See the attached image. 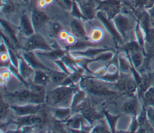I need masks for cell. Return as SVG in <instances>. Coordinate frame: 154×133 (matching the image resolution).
<instances>
[{"mask_svg": "<svg viewBox=\"0 0 154 133\" xmlns=\"http://www.w3.org/2000/svg\"><path fill=\"white\" fill-rule=\"evenodd\" d=\"M72 91V88L67 87L56 89L49 93L48 96V101L54 105L66 103L70 99Z\"/></svg>", "mask_w": 154, "mask_h": 133, "instance_id": "1", "label": "cell"}, {"mask_svg": "<svg viewBox=\"0 0 154 133\" xmlns=\"http://www.w3.org/2000/svg\"><path fill=\"white\" fill-rule=\"evenodd\" d=\"M83 82L86 89L90 93L100 95H109L114 93L112 91L109 90L105 85L97 81L86 79Z\"/></svg>", "mask_w": 154, "mask_h": 133, "instance_id": "2", "label": "cell"}, {"mask_svg": "<svg viewBox=\"0 0 154 133\" xmlns=\"http://www.w3.org/2000/svg\"><path fill=\"white\" fill-rule=\"evenodd\" d=\"M114 23L117 30L125 38L132 30V22L126 16L122 14L116 15L114 19Z\"/></svg>", "mask_w": 154, "mask_h": 133, "instance_id": "3", "label": "cell"}, {"mask_svg": "<svg viewBox=\"0 0 154 133\" xmlns=\"http://www.w3.org/2000/svg\"><path fill=\"white\" fill-rule=\"evenodd\" d=\"M99 8L105 11L109 19L114 17L120 8V2L117 0H105L101 2Z\"/></svg>", "mask_w": 154, "mask_h": 133, "instance_id": "4", "label": "cell"}, {"mask_svg": "<svg viewBox=\"0 0 154 133\" xmlns=\"http://www.w3.org/2000/svg\"><path fill=\"white\" fill-rule=\"evenodd\" d=\"M26 47L28 50L40 49L45 50L50 49L49 46L45 40V39L39 34H34L28 39Z\"/></svg>", "mask_w": 154, "mask_h": 133, "instance_id": "5", "label": "cell"}, {"mask_svg": "<svg viewBox=\"0 0 154 133\" xmlns=\"http://www.w3.org/2000/svg\"><path fill=\"white\" fill-rule=\"evenodd\" d=\"M30 101L40 103L44 100V89L40 86H32L31 89Z\"/></svg>", "mask_w": 154, "mask_h": 133, "instance_id": "6", "label": "cell"}, {"mask_svg": "<svg viewBox=\"0 0 154 133\" xmlns=\"http://www.w3.org/2000/svg\"><path fill=\"white\" fill-rule=\"evenodd\" d=\"M137 85L138 84L135 79L128 77L120 82V87L124 89L128 93L132 94L136 91Z\"/></svg>", "mask_w": 154, "mask_h": 133, "instance_id": "7", "label": "cell"}, {"mask_svg": "<svg viewBox=\"0 0 154 133\" xmlns=\"http://www.w3.org/2000/svg\"><path fill=\"white\" fill-rule=\"evenodd\" d=\"M123 109L126 113L136 116L139 109V104L137 99L135 98L130 99L123 105Z\"/></svg>", "mask_w": 154, "mask_h": 133, "instance_id": "8", "label": "cell"}, {"mask_svg": "<svg viewBox=\"0 0 154 133\" xmlns=\"http://www.w3.org/2000/svg\"><path fill=\"white\" fill-rule=\"evenodd\" d=\"M47 15L43 12L39 11H34L32 16V20L34 26L35 28H38L44 25L48 20Z\"/></svg>", "mask_w": 154, "mask_h": 133, "instance_id": "9", "label": "cell"}, {"mask_svg": "<svg viewBox=\"0 0 154 133\" xmlns=\"http://www.w3.org/2000/svg\"><path fill=\"white\" fill-rule=\"evenodd\" d=\"M16 113L18 115H27L34 114L39 110L38 106H22V107H12Z\"/></svg>", "mask_w": 154, "mask_h": 133, "instance_id": "10", "label": "cell"}, {"mask_svg": "<svg viewBox=\"0 0 154 133\" xmlns=\"http://www.w3.org/2000/svg\"><path fill=\"white\" fill-rule=\"evenodd\" d=\"M131 58L132 62L134 64V66L135 68H140L144 60V55L141 50H135L133 52H131Z\"/></svg>", "mask_w": 154, "mask_h": 133, "instance_id": "11", "label": "cell"}, {"mask_svg": "<svg viewBox=\"0 0 154 133\" xmlns=\"http://www.w3.org/2000/svg\"><path fill=\"white\" fill-rule=\"evenodd\" d=\"M20 26L22 32L26 35H31L33 34V28L30 20L26 14H23L20 18Z\"/></svg>", "mask_w": 154, "mask_h": 133, "instance_id": "12", "label": "cell"}, {"mask_svg": "<svg viewBox=\"0 0 154 133\" xmlns=\"http://www.w3.org/2000/svg\"><path fill=\"white\" fill-rule=\"evenodd\" d=\"M142 98L146 107H154V84L146 90L142 95Z\"/></svg>", "mask_w": 154, "mask_h": 133, "instance_id": "13", "label": "cell"}, {"mask_svg": "<svg viewBox=\"0 0 154 133\" xmlns=\"http://www.w3.org/2000/svg\"><path fill=\"white\" fill-rule=\"evenodd\" d=\"M18 120L19 123L22 125H40L43 122V118L38 116H28L22 117Z\"/></svg>", "mask_w": 154, "mask_h": 133, "instance_id": "14", "label": "cell"}, {"mask_svg": "<svg viewBox=\"0 0 154 133\" xmlns=\"http://www.w3.org/2000/svg\"><path fill=\"white\" fill-rule=\"evenodd\" d=\"M98 17H99V19L104 23L105 25L106 26V28H108V29L110 31V32L112 34V35L114 36V37L119 41H122L121 37L120 36V35L119 34V33L117 32V31L116 30V29L114 28V26L109 22V21L105 18V17L101 13H99L97 14Z\"/></svg>", "mask_w": 154, "mask_h": 133, "instance_id": "15", "label": "cell"}, {"mask_svg": "<svg viewBox=\"0 0 154 133\" xmlns=\"http://www.w3.org/2000/svg\"><path fill=\"white\" fill-rule=\"evenodd\" d=\"M23 56L25 59V60L29 63L31 65H32L33 67L37 68H40V69H46L45 66L42 65L38 60L34 56V55L32 53H27L23 54Z\"/></svg>", "mask_w": 154, "mask_h": 133, "instance_id": "16", "label": "cell"}, {"mask_svg": "<svg viewBox=\"0 0 154 133\" xmlns=\"http://www.w3.org/2000/svg\"><path fill=\"white\" fill-rule=\"evenodd\" d=\"M71 28L73 31V32L78 36L83 37L85 36V31L81 24V23L76 20H73L71 23Z\"/></svg>", "mask_w": 154, "mask_h": 133, "instance_id": "17", "label": "cell"}, {"mask_svg": "<svg viewBox=\"0 0 154 133\" xmlns=\"http://www.w3.org/2000/svg\"><path fill=\"white\" fill-rule=\"evenodd\" d=\"M135 4L148 11L154 7V0H135Z\"/></svg>", "mask_w": 154, "mask_h": 133, "instance_id": "18", "label": "cell"}, {"mask_svg": "<svg viewBox=\"0 0 154 133\" xmlns=\"http://www.w3.org/2000/svg\"><path fill=\"white\" fill-rule=\"evenodd\" d=\"M84 116L90 122H93L99 117L97 113L91 108H86L83 110Z\"/></svg>", "mask_w": 154, "mask_h": 133, "instance_id": "19", "label": "cell"}, {"mask_svg": "<svg viewBox=\"0 0 154 133\" xmlns=\"http://www.w3.org/2000/svg\"><path fill=\"white\" fill-rule=\"evenodd\" d=\"M48 76L42 71L37 70L35 71L34 76V82L38 84H43L47 82Z\"/></svg>", "mask_w": 154, "mask_h": 133, "instance_id": "20", "label": "cell"}, {"mask_svg": "<svg viewBox=\"0 0 154 133\" xmlns=\"http://www.w3.org/2000/svg\"><path fill=\"white\" fill-rule=\"evenodd\" d=\"M20 69L22 75L25 78L29 77L31 73L32 72V69L31 68H29L28 66V65L23 61H21L20 62Z\"/></svg>", "mask_w": 154, "mask_h": 133, "instance_id": "21", "label": "cell"}, {"mask_svg": "<svg viewBox=\"0 0 154 133\" xmlns=\"http://www.w3.org/2000/svg\"><path fill=\"white\" fill-rule=\"evenodd\" d=\"M66 78V75L60 72H54L51 75V78L54 83H60L64 81Z\"/></svg>", "mask_w": 154, "mask_h": 133, "instance_id": "22", "label": "cell"}, {"mask_svg": "<svg viewBox=\"0 0 154 133\" xmlns=\"http://www.w3.org/2000/svg\"><path fill=\"white\" fill-rule=\"evenodd\" d=\"M146 114L149 123L154 130V107H146Z\"/></svg>", "mask_w": 154, "mask_h": 133, "instance_id": "23", "label": "cell"}, {"mask_svg": "<svg viewBox=\"0 0 154 133\" xmlns=\"http://www.w3.org/2000/svg\"><path fill=\"white\" fill-rule=\"evenodd\" d=\"M82 11L84 15L89 19L93 18L94 16V10L93 7L90 4H85L82 7Z\"/></svg>", "mask_w": 154, "mask_h": 133, "instance_id": "24", "label": "cell"}, {"mask_svg": "<svg viewBox=\"0 0 154 133\" xmlns=\"http://www.w3.org/2000/svg\"><path fill=\"white\" fill-rule=\"evenodd\" d=\"M16 97L20 101L26 102L30 101L31 98V92L28 90H24L21 92L17 93L15 95Z\"/></svg>", "mask_w": 154, "mask_h": 133, "instance_id": "25", "label": "cell"}, {"mask_svg": "<svg viewBox=\"0 0 154 133\" xmlns=\"http://www.w3.org/2000/svg\"><path fill=\"white\" fill-rule=\"evenodd\" d=\"M119 61L121 69L125 72H128L130 69V65L128 62L122 57H119Z\"/></svg>", "mask_w": 154, "mask_h": 133, "instance_id": "26", "label": "cell"}, {"mask_svg": "<svg viewBox=\"0 0 154 133\" xmlns=\"http://www.w3.org/2000/svg\"><path fill=\"white\" fill-rule=\"evenodd\" d=\"M145 46H147V47L146 48V54L149 61L152 59H154V42L150 44Z\"/></svg>", "mask_w": 154, "mask_h": 133, "instance_id": "27", "label": "cell"}, {"mask_svg": "<svg viewBox=\"0 0 154 133\" xmlns=\"http://www.w3.org/2000/svg\"><path fill=\"white\" fill-rule=\"evenodd\" d=\"M69 109H64V108H60L55 111V116L58 118H63L67 116L69 114Z\"/></svg>", "mask_w": 154, "mask_h": 133, "instance_id": "28", "label": "cell"}, {"mask_svg": "<svg viewBox=\"0 0 154 133\" xmlns=\"http://www.w3.org/2000/svg\"><path fill=\"white\" fill-rule=\"evenodd\" d=\"M105 115L106 116L107 119L109 122V123L112 128V130H114V127H115V125L116 123V121L117 120V119L119 118V116H112L111 115L108 114L107 113H105Z\"/></svg>", "mask_w": 154, "mask_h": 133, "instance_id": "29", "label": "cell"}, {"mask_svg": "<svg viewBox=\"0 0 154 133\" xmlns=\"http://www.w3.org/2000/svg\"><path fill=\"white\" fill-rule=\"evenodd\" d=\"M103 51H105V50L103 49H91V50H87L85 52L81 53V54L86 56H93V55L100 53Z\"/></svg>", "mask_w": 154, "mask_h": 133, "instance_id": "30", "label": "cell"}, {"mask_svg": "<svg viewBox=\"0 0 154 133\" xmlns=\"http://www.w3.org/2000/svg\"><path fill=\"white\" fill-rule=\"evenodd\" d=\"M84 96V93L82 91L78 92L76 95L75 96V98H73V103H72V105L73 107H74L75 105H76Z\"/></svg>", "mask_w": 154, "mask_h": 133, "instance_id": "31", "label": "cell"}, {"mask_svg": "<svg viewBox=\"0 0 154 133\" xmlns=\"http://www.w3.org/2000/svg\"><path fill=\"white\" fill-rule=\"evenodd\" d=\"M138 126H140L139 122L138 121V119L135 117V116H134V117L132 119V123L131 125V131L135 132L138 129Z\"/></svg>", "mask_w": 154, "mask_h": 133, "instance_id": "32", "label": "cell"}, {"mask_svg": "<svg viewBox=\"0 0 154 133\" xmlns=\"http://www.w3.org/2000/svg\"><path fill=\"white\" fill-rule=\"evenodd\" d=\"M69 124L73 128H78L80 125V120L78 118H73L69 121Z\"/></svg>", "mask_w": 154, "mask_h": 133, "instance_id": "33", "label": "cell"}, {"mask_svg": "<svg viewBox=\"0 0 154 133\" xmlns=\"http://www.w3.org/2000/svg\"><path fill=\"white\" fill-rule=\"evenodd\" d=\"M63 53H64L63 52H62L61 50H57V51L53 52L52 53H49L48 54H44V55L47 56L51 57L52 58H56L57 57L61 56L62 55H63Z\"/></svg>", "mask_w": 154, "mask_h": 133, "instance_id": "34", "label": "cell"}, {"mask_svg": "<svg viewBox=\"0 0 154 133\" xmlns=\"http://www.w3.org/2000/svg\"><path fill=\"white\" fill-rule=\"evenodd\" d=\"M13 9H14V7L13 6V5L7 4L5 5H4V7L3 8V11L5 13H10L12 11H13Z\"/></svg>", "mask_w": 154, "mask_h": 133, "instance_id": "35", "label": "cell"}, {"mask_svg": "<svg viewBox=\"0 0 154 133\" xmlns=\"http://www.w3.org/2000/svg\"><path fill=\"white\" fill-rule=\"evenodd\" d=\"M94 132H107L108 131L107 129L103 126L102 125H99L97 127L95 128V129H94Z\"/></svg>", "mask_w": 154, "mask_h": 133, "instance_id": "36", "label": "cell"}, {"mask_svg": "<svg viewBox=\"0 0 154 133\" xmlns=\"http://www.w3.org/2000/svg\"><path fill=\"white\" fill-rule=\"evenodd\" d=\"M7 110V106L5 103H3L2 101L1 102V116L2 117L4 114L5 113V112Z\"/></svg>", "mask_w": 154, "mask_h": 133, "instance_id": "37", "label": "cell"}, {"mask_svg": "<svg viewBox=\"0 0 154 133\" xmlns=\"http://www.w3.org/2000/svg\"><path fill=\"white\" fill-rule=\"evenodd\" d=\"M112 57V55L111 53H105L102 55L100 56L98 58V59L102 60V61H106Z\"/></svg>", "mask_w": 154, "mask_h": 133, "instance_id": "38", "label": "cell"}, {"mask_svg": "<svg viewBox=\"0 0 154 133\" xmlns=\"http://www.w3.org/2000/svg\"><path fill=\"white\" fill-rule=\"evenodd\" d=\"M72 8H73L72 9H73V12L74 15H75V16H78V17H82V15H81L78 9L77 8L75 3H73V7H72Z\"/></svg>", "mask_w": 154, "mask_h": 133, "instance_id": "39", "label": "cell"}, {"mask_svg": "<svg viewBox=\"0 0 154 133\" xmlns=\"http://www.w3.org/2000/svg\"><path fill=\"white\" fill-rule=\"evenodd\" d=\"M87 43H84L82 42H79L76 44H75L73 46H72V48L73 49H78V48H81V47H84L85 46H87Z\"/></svg>", "mask_w": 154, "mask_h": 133, "instance_id": "40", "label": "cell"}, {"mask_svg": "<svg viewBox=\"0 0 154 133\" xmlns=\"http://www.w3.org/2000/svg\"><path fill=\"white\" fill-rule=\"evenodd\" d=\"M10 58H11L12 62L15 65L16 67H17V61L15 56L13 55V53L11 51H10Z\"/></svg>", "mask_w": 154, "mask_h": 133, "instance_id": "41", "label": "cell"}, {"mask_svg": "<svg viewBox=\"0 0 154 133\" xmlns=\"http://www.w3.org/2000/svg\"><path fill=\"white\" fill-rule=\"evenodd\" d=\"M117 77V74H114V75H106V76L103 77V78L109 80H113L116 79Z\"/></svg>", "mask_w": 154, "mask_h": 133, "instance_id": "42", "label": "cell"}, {"mask_svg": "<svg viewBox=\"0 0 154 133\" xmlns=\"http://www.w3.org/2000/svg\"><path fill=\"white\" fill-rule=\"evenodd\" d=\"M61 29V26L58 24H54L53 26V31L54 33H58L59 31Z\"/></svg>", "mask_w": 154, "mask_h": 133, "instance_id": "43", "label": "cell"}, {"mask_svg": "<svg viewBox=\"0 0 154 133\" xmlns=\"http://www.w3.org/2000/svg\"><path fill=\"white\" fill-rule=\"evenodd\" d=\"M57 64H58V65H60L61 67H62L61 68L63 69V71H65V72H67V69H66V68H65V66H64L63 64L61 62L58 61V62H57Z\"/></svg>", "mask_w": 154, "mask_h": 133, "instance_id": "44", "label": "cell"}, {"mask_svg": "<svg viewBox=\"0 0 154 133\" xmlns=\"http://www.w3.org/2000/svg\"><path fill=\"white\" fill-rule=\"evenodd\" d=\"M152 23H153V26H154V18H153V19H152Z\"/></svg>", "mask_w": 154, "mask_h": 133, "instance_id": "45", "label": "cell"}, {"mask_svg": "<svg viewBox=\"0 0 154 133\" xmlns=\"http://www.w3.org/2000/svg\"><path fill=\"white\" fill-rule=\"evenodd\" d=\"M153 74H154V71H153Z\"/></svg>", "mask_w": 154, "mask_h": 133, "instance_id": "46", "label": "cell"}, {"mask_svg": "<svg viewBox=\"0 0 154 133\" xmlns=\"http://www.w3.org/2000/svg\"><path fill=\"white\" fill-rule=\"evenodd\" d=\"M25 1H27V0H25Z\"/></svg>", "mask_w": 154, "mask_h": 133, "instance_id": "47", "label": "cell"}]
</instances>
